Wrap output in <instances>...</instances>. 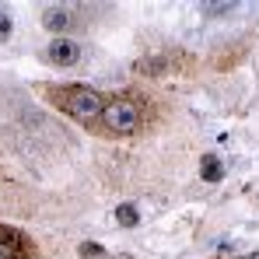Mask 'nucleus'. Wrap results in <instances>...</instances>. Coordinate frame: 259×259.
Masks as SVG:
<instances>
[{"label":"nucleus","mask_w":259,"mask_h":259,"mask_svg":"<svg viewBox=\"0 0 259 259\" xmlns=\"http://www.w3.org/2000/svg\"><path fill=\"white\" fill-rule=\"evenodd\" d=\"M49 102L60 105L67 116L81 119V123H91L102 116L105 109V98L95 91V88H49Z\"/></svg>","instance_id":"nucleus-1"},{"label":"nucleus","mask_w":259,"mask_h":259,"mask_svg":"<svg viewBox=\"0 0 259 259\" xmlns=\"http://www.w3.org/2000/svg\"><path fill=\"white\" fill-rule=\"evenodd\" d=\"M102 123H105V130H112L119 137H130L140 130V105L130 98H112L102 109Z\"/></svg>","instance_id":"nucleus-2"},{"label":"nucleus","mask_w":259,"mask_h":259,"mask_svg":"<svg viewBox=\"0 0 259 259\" xmlns=\"http://www.w3.org/2000/svg\"><path fill=\"white\" fill-rule=\"evenodd\" d=\"M42 25L49 32H67V28H81V18H77V7L70 4H49L42 11Z\"/></svg>","instance_id":"nucleus-3"},{"label":"nucleus","mask_w":259,"mask_h":259,"mask_svg":"<svg viewBox=\"0 0 259 259\" xmlns=\"http://www.w3.org/2000/svg\"><path fill=\"white\" fill-rule=\"evenodd\" d=\"M28 256H32V242L21 231L0 224V259H28Z\"/></svg>","instance_id":"nucleus-4"},{"label":"nucleus","mask_w":259,"mask_h":259,"mask_svg":"<svg viewBox=\"0 0 259 259\" xmlns=\"http://www.w3.org/2000/svg\"><path fill=\"white\" fill-rule=\"evenodd\" d=\"M46 53H49V60H53L56 67H74V63L81 60V46L70 42V39H56Z\"/></svg>","instance_id":"nucleus-5"},{"label":"nucleus","mask_w":259,"mask_h":259,"mask_svg":"<svg viewBox=\"0 0 259 259\" xmlns=\"http://www.w3.org/2000/svg\"><path fill=\"white\" fill-rule=\"evenodd\" d=\"M200 175H203L207 182H221V179H224V168H221V161H217L214 154H207L203 165H200Z\"/></svg>","instance_id":"nucleus-6"},{"label":"nucleus","mask_w":259,"mask_h":259,"mask_svg":"<svg viewBox=\"0 0 259 259\" xmlns=\"http://www.w3.org/2000/svg\"><path fill=\"white\" fill-rule=\"evenodd\" d=\"M116 217H119V224H123V228H133V224H137V207L123 203V207L116 210Z\"/></svg>","instance_id":"nucleus-7"},{"label":"nucleus","mask_w":259,"mask_h":259,"mask_svg":"<svg viewBox=\"0 0 259 259\" xmlns=\"http://www.w3.org/2000/svg\"><path fill=\"white\" fill-rule=\"evenodd\" d=\"M203 11L207 14H228V11H235V4H203Z\"/></svg>","instance_id":"nucleus-8"},{"label":"nucleus","mask_w":259,"mask_h":259,"mask_svg":"<svg viewBox=\"0 0 259 259\" xmlns=\"http://www.w3.org/2000/svg\"><path fill=\"white\" fill-rule=\"evenodd\" d=\"M11 35V18H7V11H0V42Z\"/></svg>","instance_id":"nucleus-9"},{"label":"nucleus","mask_w":259,"mask_h":259,"mask_svg":"<svg viewBox=\"0 0 259 259\" xmlns=\"http://www.w3.org/2000/svg\"><path fill=\"white\" fill-rule=\"evenodd\" d=\"M81 252H84V256H102V245H98V242H84Z\"/></svg>","instance_id":"nucleus-10"},{"label":"nucleus","mask_w":259,"mask_h":259,"mask_svg":"<svg viewBox=\"0 0 259 259\" xmlns=\"http://www.w3.org/2000/svg\"><path fill=\"white\" fill-rule=\"evenodd\" d=\"M116 259H130V256H116Z\"/></svg>","instance_id":"nucleus-11"}]
</instances>
